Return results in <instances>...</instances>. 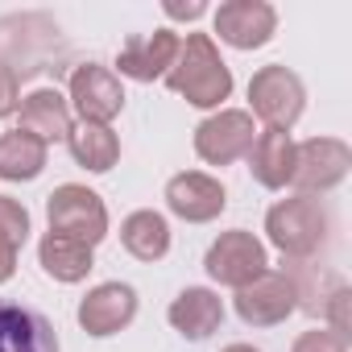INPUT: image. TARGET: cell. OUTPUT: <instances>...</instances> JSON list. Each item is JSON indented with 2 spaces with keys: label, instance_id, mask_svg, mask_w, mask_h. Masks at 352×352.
<instances>
[{
  "label": "cell",
  "instance_id": "16",
  "mask_svg": "<svg viewBox=\"0 0 352 352\" xmlns=\"http://www.w3.org/2000/svg\"><path fill=\"white\" fill-rule=\"evenodd\" d=\"M17 116H21V129L25 133H34L38 141H67L71 137V104H67V96L63 91H54V87H38V91H30V96H21V104H17Z\"/></svg>",
  "mask_w": 352,
  "mask_h": 352
},
{
  "label": "cell",
  "instance_id": "24",
  "mask_svg": "<svg viewBox=\"0 0 352 352\" xmlns=\"http://www.w3.org/2000/svg\"><path fill=\"white\" fill-rule=\"evenodd\" d=\"M17 104H21V83H17V71L0 63V120L13 116V112H17Z\"/></svg>",
  "mask_w": 352,
  "mask_h": 352
},
{
  "label": "cell",
  "instance_id": "3",
  "mask_svg": "<svg viewBox=\"0 0 352 352\" xmlns=\"http://www.w3.org/2000/svg\"><path fill=\"white\" fill-rule=\"evenodd\" d=\"M249 104H253L249 116H257L265 129L290 133L298 124L302 108H307V87H302V79L290 67L270 63V67L253 71V79H249Z\"/></svg>",
  "mask_w": 352,
  "mask_h": 352
},
{
  "label": "cell",
  "instance_id": "2",
  "mask_svg": "<svg viewBox=\"0 0 352 352\" xmlns=\"http://www.w3.org/2000/svg\"><path fill=\"white\" fill-rule=\"evenodd\" d=\"M265 236L270 245L290 257V261H307L323 249L327 241V212L319 199L311 195H290V199H278L270 212H265Z\"/></svg>",
  "mask_w": 352,
  "mask_h": 352
},
{
  "label": "cell",
  "instance_id": "5",
  "mask_svg": "<svg viewBox=\"0 0 352 352\" xmlns=\"http://www.w3.org/2000/svg\"><path fill=\"white\" fill-rule=\"evenodd\" d=\"M352 170V149L340 137H307L294 141V174L290 187H298V195H323L331 187H340Z\"/></svg>",
  "mask_w": 352,
  "mask_h": 352
},
{
  "label": "cell",
  "instance_id": "22",
  "mask_svg": "<svg viewBox=\"0 0 352 352\" xmlns=\"http://www.w3.org/2000/svg\"><path fill=\"white\" fill-rule=\"evenodd\" d=\"M25 241H30V212H25V204L0 195V245L17 253Z\"/></svg>",
  "mask_w": 352,
  "mask_h": 352
},
{
  "label": "cell",
  "instance_id": "4",
  "mask_svg": "<svg viewBox=\"0 0 352 352\" xmlns=\"http://www.w3.org/2000/svg\"><path fill=\"white\" fill-rule=\"evenodd\" d=\"M46 220H50V232L58 236H71L87 249H96L104 236H108V208L96 191L79 187V183H63L50 191L46 199Z\"/></svg>",
  "mask_w": 352,
  "mask_h": 352
},
{
  "label": "cell",
  "instance_id": "23",
  "mask_svg": "<svg viewBox=\"0 0 352 352\" xmlns=\"http://www.w3.org/2000/svg\"><path fill=\"white\" fill-rule=\"evenodd\" d=\"M290 352H348V340H340V336L327 331V327H311V331H302V336L290 344Z\"/></svg>",
  "mask_w": 352,
  "mask_h": 352
},
{
  "label": "cell",
  "instance_id": "11",
  "mask_svg": "<svg viewBox=\"0 0 352 352\" xmlns=\"http://www.w3.org/2000/svg\"><path fill=\"white\" fill-rule=\"evenodd\" d=\"M79 327L96 340L116 336L120 327H129L137 319V290L129 282H100L79 298Z\"/></svg>",
  "mask_w": 352,
  "mask_h": 352
},
{
  "label": "cell",
  "instance_id": "9",
  "mask_svg": "<svg viewBox=\"0 0 352 352\" xmlns=\"http://www.w3.org/2000/svg\"><path fill=\"white\" fill-rule=\"evenodd\" d=\"M253 137V116L245 108H220L195 129V153L208 166H232L249 153Z\"/></svg>",
  "mask_w": 352,
  "mask_h": 352
},
{
  "label": "cell",
  "instance_id": "14",
  "mask_svg": "<svg viewBox=\"0 0 352 352\" xmlns=\"http://www.w3.org/2000/svg\"><path fill=\"white\" fill-rule=\"evenodd\" d=\"M0 352H58V331L42 311L0 298Z\"/></svg>",
  "mask_w": 352,
  "mask_h": 352
},
{
  "label": "cell",
  "instance_id": "25",
  "mask_svg": "<svg viewBox=\"0 0 352 352\" xmlns=\"http://www.w3.org/2000/svg\"><path fill=\"white\" fill-rule=\"evenodd\" d=\"M208 13L204 0H195V5H166V17H179V21H199Z\"/></svg>",
  "mask_w": 352,
  "mask_h": 352
},
{
  "label": "cell",
  "instance_id": "13",
  "mask_svg": "<svg viewBox=\"0 0 352 352\" xmlns=\"http://www.w3.org/2000/svg\"><path fill=\"white\" fill-rule=\"evenodd\" d=\"M179 54V34L174 30H153V34H133L120 54H116V71L120 79H137V83H153L174 67Z\"/></svg>",
  "mask_w": 352,
  "mask_h": 352
},
{
  "label": "cell",
  "instance_id": "26",
  "mask_svg": "<svg viewBox=\"0 0 352 352\" xmlns=\"http://www.w3.org/2000/svg\"><path fill=\"white\" fill-rule=\"evenodd\" d=\"M13 274H17V253L0 245V282H9Z\"/></svg>",
  "mask_w": 352,
  "mask_h": 352
},
{
  "label": "cell",
  "instance_id": "1",
  "mask_svg": "<svg viewBox=\"0 0 352 352\" xmlns=\"http://www.w3.org/2000/svg\"><path fill=\"white\" fill-rule=\"evenodd\" d=\"M166 87L179 91L195 108H220L232 96V71L220 58L212 34L179 38V54H174V67L166 71Z\"/></svg>",
  "mask_w": 352,
  "mask_h": 352
},
{
  "label": "cell",
  "instance_id": "18",
  "mask_svg": "<svg viewBox=\"0 0 352 352\" xmlns=\"http://www.w3.org/2000/svg\"><path fill=\"white\" fill-rule=\"evenodd\" d=\"M38 261H42V270H46L54 282L75 286V282H83V278L96 270V249H87V245H79V241H71V236L46 232L42 245H38Z\"/></svg>",
  "mask_w": 352,
  "mask_h": 352
},
{
  "label": "cell",
  "instance_id": "7",
  "mask_svg": "<svg viewBox=\"0 0 352 352\" xmlns=\"http://www.w3.org/2000/svg\"><path fill=\"white\" fill-rule=\"evenodd\" d=\"M232 307H236L241 323H249V327H278L298 307V282L278 270H265L261 278H253L249 286L236 290Z\"/></svg>",
  "mask_w": 352,
  "mask_h": 352
},
{
  "label": "cell",
  "instance_id": "15",
  "mask_svg": "<svg viewBox=\"0 0 352 352\" xmlns=\"http://www.w3.org/2000/svg\"><path fill=\"white\" fill-rule=\"evenodd\" d=\"M245 157H249L253 179H257L265 191L290 187V174H294V137H290V133H282V129L257 133Z\"/></svg>",
  "mask_w": 352,
  "mask_h": 352
},
{
  "label": "cell",
  "instance_id": "12",
  "mask_svg": "<svg viewBox=\"0 0 352 352\" xmlns=\"http://www.w3.org/2000/svg\"><path fill=\"white\" fill-rule=\"evenodd\" d=\"M166 208L187 224H208L228 208V191L204 170H183L166 183Z\"/></svg>",
  "mask_w": 352,
  "mask_h": 352
},
{
  "label": "cell",
  "instance_id": "21",
  "mask_svg": "<svg viewBox=\"0 0 352 352\" xmlns=\"http://www.w3.org/2000/svg\"><path fill=\"white\" fill-rule=\"evenodd\" d=\"M67 145H71V157H75L83 170H91V174H108V170L116 166V157H120V137H116L108 124H87V120H79V124L71 129Z\"/></svg>",
  "mask_w": 352,
  "mask_h": 352
},
{
  "label": "cell",
  "instance_id": "19",
  "mask_svg": "<svg viewBox=\"0 0 352 352\" xmlns=\"http://www.w3.org/2000/svg\"><path fill=\"white\" fill-rule=\"evenodd\" d=\"M46 141H38L25 129L0 133V179L5 183H30L46 170Z\"/></svg>",
  "mask_w": 352,
  "mask_h": 352
},
{
  "label": "cell",
  "instance_id": "6",
  "mask_svg": "<svg viewBox=\"0 0 352 352\" xmlns=\"http://www.w3.org/2000/svg\"><path fill=\"white\" fill-rule=\"evenodd\" d=\"M204 270H208L212 282L241 290V286H249L253 278H261L270 270V257H265V245L253 232L232 228V232H220L212 241V249L204 257Z\"/></svg>",
  "mask_w": 352,
  "mask_h": 352
},
{
  "label": "cell",
  "instance_id": "8",
  "mask_svg": "<svg viewBox=\"0 0 352 352\" xmlns=\"http://www.w3.org/2000/svg\"><path fill=\"white\" fill-rule=\"evenodd\" d=\"M67 104L79 112V120L87 124H112L124 108V87H120V75L112 67H100V63H83L75 67L71 75V96Z\"/></svg>",
  "mask_w": 352,
  "mask_h": 352
},
{
  "label": "cell",
  "instance_id": "20",
  "mask_svg": "<svg viewBox=\"0 0 352 352\" xmlns=\"http://www.w3.org/2000/svg\"><path fill=\"white\" fill-rule=\"evenodd\" d=\"M120 245L137 257V261H162L170 253V224L162 212L141 208L133 216H124L120 224Z\"/></svg>",
  "mask_w": 352,
  "mask_h": 352
},
{
  "label": "cell",
  "instance_id": "17",
  "mask_svg": "<svg viewBox=\"0 0 352 352\" xmlns=\"http://www.w3.org/2000/svg\"><path fill=\"white\" fill-rule=\"evenodd\" d=\"M170 327L183 331L187 340H208L224 323V298L208 286H187L179 298L170 302Z\"/></svg>",
  "mask_w": 352,
  "mask_h": 352
},
{
  "label": "cell",
  "instance_id": "10",
  "mask_svg": "<svg viewBox=\"0 0 352 352\" xmlns=\"http://www.w3.org/2000/svg\"><path fill=\"white\" fill-rule=\"evenodd\" d=\"M212 25L220 42H228L232 50H261L278 34V9L265 0H228L216 9Z\"/></svg>",
  "mask_w": 352,
  "mask_h": 352
},
{
  "label": "cell",
  "instance_id": "27",
  "mask_svg": "<svg viewBox=\"0 0 352 352\" xmlns=\"http://www.w3.org/2000/svg\"><path fill=\"white\" fill-rule=\"evenodd\" d=\"M220 352H257L253 344H228V348H220Z\"/></svg>",
  "mask_w": 352,
  "mask_h": 352
}]
</instances>
